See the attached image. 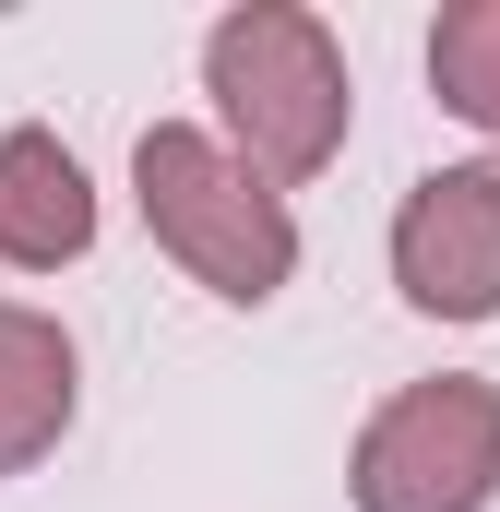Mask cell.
Segmentation results:
<instances>
[{
  "mask_svg": "<svg viewBox=\"0 0 500 512\" xmlns=\"http://www.w3.org/2000/svg\"><path fill=\"white\" fill-rule=\"evenodd\" d=\"M429 84H441L453 120H477L500 143V0H453L429 24Z\"/></svg>",
  "mask_w": 500,
  "mask_h": 512,
  "instance_id": "7",
  "label": "cell"
},
{
  "mask_svg": "<svg viewBox=\"0 0 500 512\" xmlns=\"http://www.w3.org/2000/svg\"><path fill=\"white\" fill-rule=\"evenodd\" d=\"M131 191H143L155 251L191 262V286H215L227 310H262V298L298 274V227H286V203L250 179L215 131L155 120L143 143H131Z\"/></svg>",
  "mask_w": 500,
  "mask_h": 512,
  "instance_id": "2",
  "label": "cell"
},
{
  "mask_svg": "<svg viewBox=\"0 0 500 512\" xmlns=\"http://www.w3.org/2000/svg\"><path fill=\"white\" fill-rule=\"evenodd\" d=\"M393 286L429 322H489L500 310V155L429 167L393 215Z\"/></svg>",
  "mask_w": 500,
  "mask_h": 512,
  "instance_id": "4",
  "label": "cell"
},
{
  "mask_svg": "<svg viewBox=\"0 0 500 512\" xmlns=\"http://www.w3.org/2000/svg\"><path fill=\"white\" fill-rule=\"evenodd\" d=\"M203 84H215V108H227V155H239L274 203L334 167L346 108H358L334 24H322V12H286V0H239V12L203 36Z\"/></svg>",
  "mask_w": 500,
  "mask_h": 512,
  "instance_id": "1",
  "label": "cell"
},
{
  "mask_svg": "<svg viewBox=\"0 0 500 512\" xmlns=\"http://www.w3.org/2000/svg\"><path fill=\"white\" fill-rule=\"evenodd\" d=\"M489 489H500V382L477 370L405 382L358 429V465H346L358 512H489Z\"/></svg>",
  "mask_w": 500,
  "mask_h": 512,
  "instance_id": "3",
  "label": "cell"
},
{
  "mask_svg": "<svg viewBox=\"0 0 500 512\" xmlns=\"http://www.w3.org/2000/svg\"><path fill=\"white\" fill-rule=\"evenodd\" d=\"M72 393H84L72 334H60L48 310L0 298V477H24V465H48V453H60V429H72Z\"/></svg>",
  "mask_w": 500,
  "mask_h": 512,
  "instance_id": "6",
  "label": "cell"
},
{
  "mask_svg": "<svg viewBox=\"0 0 500 512\" xmlns=\"http://www.w3.org/2000/svg\"><path fill=\"white\" fill-rule=\"evenodd\" d=\"M96 251V191H84V155L60 131H0V262L24 274H60V262Z\"/></svg>",
  "mask_w": 500,
  "mask_h": 512,
  "instance_id": "5",
  "label": "cell"
}]
</instances>
